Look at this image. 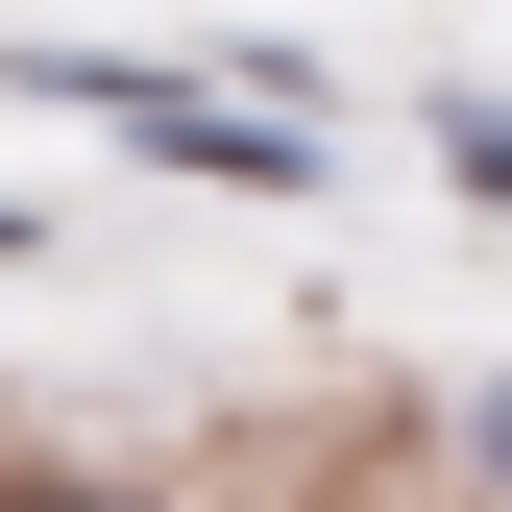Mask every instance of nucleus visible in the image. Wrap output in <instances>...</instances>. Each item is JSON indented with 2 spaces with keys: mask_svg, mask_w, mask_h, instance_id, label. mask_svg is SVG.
Segmentation results:
<instances>
[{
  "mask_svg": "<svg viewBox=\"0 0 512 512\" xmlns=\"http://www.w3.org/2000/svg\"><path fill=\"white\" fill-rule=\"evenodd\" d=\"M464 439H488V464H512V366H488V415H464Z\"/></svg>",
  "mask_w": 512,
  "mask_h": 512,
  "instance_id": "nucleus-1",
  "label": "nucleus"
}]
</instances>
